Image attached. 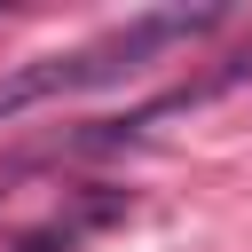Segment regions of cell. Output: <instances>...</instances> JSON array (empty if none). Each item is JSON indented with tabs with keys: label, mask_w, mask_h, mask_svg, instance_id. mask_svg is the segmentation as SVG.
<instances>
[{
	"label": "cell",
	"mask_w": 252,
	"mask_h": 252,
	"mask_svg": "<svg viewBox=\"0 0 252 252\" xmlns=\"http://www.w3.org/2000/svg\"><path fill=\"white\" fill-rule=\"evenodd\" d=\"M213 24H220V8H165V16H134V24H118V32H110V39H94V47L39 55V63H24L16 79H0V118H24L32 102H55V94L110 87V79L142 71L158 47H173V39H197V32H213Z\"/></svg>",
	"instance_id": "6da1fadb"
},
{
	"label": "cell",
	"mask_w": 252,
	"mask_h": 252,
	"mask_svg": "<svg viewBox=\"0 0 252 252\" xmlns=\"http://www.w3.org/2000/svg\"><path fill=\"white\" fill-rule=\"evenodd\" d=\"M16 252H71V228H63V220H55V228H39V236H24V244H16Z\"/></svg>",
	"instance_id": "7a4b0ae2"
}]
</instances>
